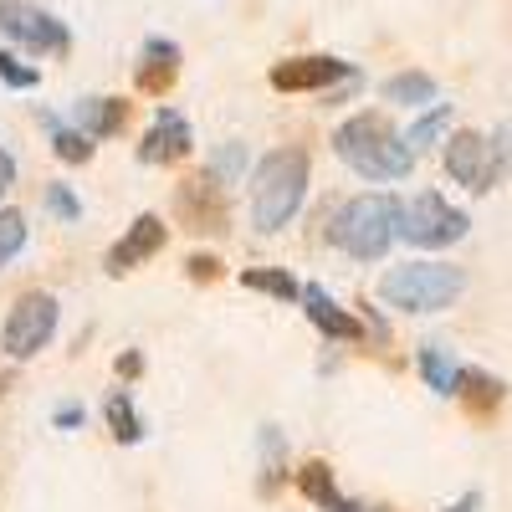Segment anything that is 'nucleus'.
<instances>
[{"instance_id":"1","label":"nucleus","mask_w":512,"mask_h":512,"mask_svg":"<svg viewBox=\"0 0 512 512\" xmlns=\"http://www.w3.org/2000/svg\"><path fill=\"white\" fill-rule=\"evenodd\" d=\"M246 180H251V226L262 236H277L282 226H292V216L308 200L313 159H308V149L282 144V149H267L256 159L246 169Z\"/></svg>"},{"instance_id":"2","label":"nucleus","mask_w":512,"mask_h":512,"mask_svg":"<svg viewBox=\"0 0 512 512\" xmlns=\"http://www.w3.org/2000/svg\"><path fill=\"white\" fill-rule=\"evenodd\" d=\"M333 154L344 159L359 180L369 185H390V180H405L410 169H415V154L405 144V134L374 108L354 113L333 128Z\"/></svg>"},{"instance_id":"3","label":"nucleus","mask_w":512,"mask_h":512,"mask_svg":"<svg viewBox=\"0 0 512 512\" xmlns=\"http://www.w3.org/2000/svg\"><path fill=\"white\" fill-rule=\"evenodd\" d=\"M328 241L354 256V262H384L390 246L400 241V195L390 190H364L344 200L328 216Z\"/></svg>"},{"instance_id":"4","label":"nucleus","mask_w":512,"mask_h":512,"mask_svg":"<svg viewBox=\"0 0 512 512\" xmlns=\"http://www.w3.org/2000/svg\"><path fill=\"white\" fill-rule=\"evenodd\" d=\"M461 292H466V272L451 262H400L379 277V303L415 318L456 308Z\"/></svg>"},{"instance_id":"5","label":"nucleus","mask_w":512,"mask_h":512,"mask_svg":"<svg viewBox=\"0 0 512 512\" xmlns=\"http://www.w3.org/2000/svg\"><path fill=\"white\" fill-rule=\"evenodd\" d=\"M512 159V134L497 128V134H477V128H461V134L446 139V175L456 185H466L472 195H487Z\"/></svg>"},{"instance_id":"6","label":"nucleus","mask_w":512,"mask_h":512,"mask_svg":"<svg viewBox=\"0 0 512 512\" xmlns=\"http://www.w3.org/2000/svg\"><path fill=\"white\" fill-rule=\"evenodd\" d=\"M57 323H62V308H57L52 292H21L11 303V313H6V323H0V354H6L11 364L36 359L52 344Z\"/></svg>"},{"instance_id":"7","label":"nucleus","mask_w":512,"mask_h":512,"mask_svg":"<svg viewBox=\"0 0 512 512\" xmlns=\"http://www.w3.org/2000/svg\"><path fill=\"white\" fill-rule=\"evenodd\" d=\"M466 210H456L441 190H420L410 200H400V241L420 246V251H446L466 236Z\"/></svg>"},{"instance_id":"8","label":"nucleus","mask_w":512,"mask_h":512,"mask_svg":"<svg viewBox=\"0 0 512 512\" xmlns=\"http://www.w3.org/2000/svg\"><path fill=\"white\" fill-rule=\"evenodd\" d=\"M0 36L16 41L21 52H36V57H67L72 52L67 21L41 11L36 0H0Z\"/></svg>"},{"instance_id":"9","label":"nucleus","mask_w":512,"mask_h":512,"mask_svg":"<svg viewBox=\"0 0 512 512\" xmlns=\"http://www.w3.org/2000/svg\"><path fill=\"white\" fill-rule=\"evenodd\" d=\"M175 221L195 236H226L231 231V205H226V180H216L210 169L175 185Z\"/></svg>"},{"instance_id":"10","label":"nucleus","mask_w":512,"mask_h":512,"mask_svg":"<svg viewBox=\"0 0 512 512\" xmlns=\"http://www.w3.org/2000/svg\"><path fill=\"white\" fill-rule=\"evenodd\" d=\"M164 246H169V226H164V216L144 210V216L103 251V272H108V277H128V272H139L144 262H154Z\"/></svg>"},{"instance_id":"11","label":"nucleus","mask_w":512,"mask_h":512,"mask_svg":"<svg viewBox=\"0 0 512 512\" xmlns=\"http://www.w3.org/2000/svg\"><path fill=\"white\" fill-rule=\"evenodd\" d=\"M277 93H333L338 82H359V72L338 57H287L267 72Z\"/></svg>"},{"instance_id":"12","label":"nucleus","mask_w":512,"mask_h":512,"mask_svg":"<svg viewBox=\"0 0 512 512\" xmlns=\"http://www.w3.org/2000/svg\"><path fill=\"white\" fill-rule=\"evenodd\" d=\"M195 149V134H190V118L175 113V108H159L154 123L144 128V139H139V159L154 164V169H169V164H185Z\"/></svg>"},{"instance_id":"13","label":"nucleus","mask_w":512,"mask_h":512,"mask_svg":"<svg viewBox=\"0 0 512 512\" xmlns=\"http://www.w3.org/2000/svg\"><path fill=\"white\" fill-rule=\"evenodd\" d=\"M297 303H303L308 323L328 338V344H364V338H369V328L344 303H338L328 287H318V282H303V297H297Z\"/></svg>"},{"instance_id":"14","label":"nucleus","mask_w":512,"mask_h":512,"mask_svg":"<svg viewBox=\"0 0 512 512\" xmlns=\"http://www.w3.org/2000/svg\"><path fill=\"white\" fill-rule=\"evenodd\" d=\"M175 82H180V47L169 36H149L139 52V67H134V88L149 98H169Z\"/></svg>"},{"instance_id":"15","label":"nucleus","mask_w":512,"mask_h":512,"mask_svg":"<svg viewBox=\"0 0 512 512\" xmlns=\"http://www.w3.org/2000/svg\"><path fill=\"white\" fill-rule=\"evenodd\" d=\"M292 482H297V492H303L313 507H323V512H384V507H369V502H354V497L338 492L328 461H303L292 472Z\"/></svg>"},{"instance_id":"16","label":"nucleus","mask_w":512,"mask_h":512,"mask_svg":"<svg viewBox=\"0 0 512 512\" xmlns=\"http://www.w3.org/2000/svg\"><path fill=\"white\" fill-rule=\"evenodd\" d=\"M292 482V461H287V436L277 425H262L256 431V497H277Z\"/></svg>"},{"instance_id":"17","label":"nucleus","mask_w":512,"mask_h":512,"mask_svg":"<svg viewBox=\"0 0 512 512\" xmlns=\"http://www.w3.org/2000/svg\"><path fill=\"white\" fill-rule=\"evenodd\" d=\"M128 98H77L72 108V128H82L88 139H118L128 128Z\"/></svg>"},{"instance_id":"18","label":"nucleus","mask_w":512,"mask_h":512,"mask_svg":"<svg viewBox=\"0 0 512 512\" xmlns=\"http://www.w3.org/2000/svg\"><path fill=\"white\" fill-rule=\"evenodd\" d=\"M456 400L466 405L472 420H492L502 410V400H507V384L497 374H487V369H461L456 374Z\"/></svg>"},{"instance_id":"19","label":"nucleus","mask_w":512,"mask_h":512,"mask_svg":"<svg viewBox=\"0 0 512 512\" xmlns=\"http://www.w3.org/2000/svg\"><path fill=\"white\" fill-rule=\"evenodd\" d=\"M384 103H400V108H431L436 103V77L431 72H395V77H384Z\"/></svg>"},{"instance_id":"20","label":"nucleus","mask_w":512,"mask_h":512,"mask_svg":"<svg viewBox=\"0 0 512 512\" xmlns=\"http://www.w3.org/2000/svg\"><path fill=\"white\" fill-rule=\"evenodd\" d=\"M415 369H420V379L431 384L436 395H456V374H461V364L451 359L446 344H420V349H415Z\"/></svg>"},{"instance_id":"21","label":"nucleus","mask_w":512,"mask_h":512,"mask_svg":"<svg viewBox=\"0 0 512 512\" xmlns=\"http://www.w3.org/2000/svg\"><path fill=\"white\" fill-rule=\"evenodd\" d=\"M41 128L52 134V154H57L62 164H88V159H93V139L82 134V128L62 123L57 113H47V108H41Z\"/></svg>"},{"instance_id":"22","label":"nucleus","mask_w":512,"mask_h":512,"mask_svg":"<svg viewBox=\"0 0 512 512\" xmlns=\"http://www.w3.org/2000/svg\"><path fill=\"white\" fill-rule=\"evenodd\" d=\"M103 420H108V436L118 446H139L144 441V415L134 410V400H128V390H113L108 405H103Z\"/></svg>"},{"instance_id":"23","label":"nucleus","mask_w":512,"mask_h":512,"mask_svg":"<svg viewBox=\"0 0 512 512\" xmlns=\"http://www.w3.org/2000/svg\"><path fill=\"white\" fill-rule=\"evenodd\" d=\"M241 287L246 292H267V297H277V303H297V297H303V282H297L287 267H246Z\"/></svg>"},{"instance_id":"24","label":"nucleus","mask_w":512,"mask_h":512,"mask_svg":"<svg viewBox=\"0 0 512 512\" xmlns=\"http://www.w3.org/2000/svg\"><path fill=\"white\" fill-rule=\"evenodd\" d=\"M446 123H451V103H431L415 123H410V134H405V144H410V154H420V149H431L441 134H446Z\"/></svg>"},{"instance_id":"25","label":"nucleus","mask_w":512,"mask_h":512,"mask_svg":"<svg viewBox=\"0 0 512 512\" xmlns=\"http://www.w3.org/2000/svg\"><path fill=\"white\" fill-rule=\"evenodd\" d=\"M26 236H31L26 216H21L16 205H6V210H0V267H6V262H16V256L26 251Z\"/></svg>"},{"instance_id":"26","label":"nucleus","mask_w":512,"mask_h":512,"mask_svg":"<svg viewBox=\"0 0 512 512\" xmlns=\"http://www.w3.org/2000/svg\"><path fill=\"white\" fill-rule=\"evenodd\" d=\"M41 205H47V216L62 221V226H77V221H82V200H77L72 185H62V180H52L47 190H41Z\"/></svg>"},{"instance_id":"27","label":"nucleus","mask_w":512,"mask_h":512,"mask_svg":"<svg viewBox=\"0 0 512 512\" xmlns=\"http://www.w3.org/2000/svg\"><path fill=\"white\" fill-rule=\"evenodd\" d=\"M0 82H6V88H16V93H31L36 82H41V72L26 67L16 52H0Z\"/></svg>"},{"instance_id":"28","label":"nucleus","mask_w":512,"mask_h":512,"mask_svg":"<svg viewBox=\"0 0 512 512\" xmlns=\"http://www.w3.org/2000/svg\"><path fill=\"white\" fill-rule=\"evenodd\" d=\"M185 267H190V282H221V272H226V262L216 251H195Z\"/></svg>"},{"instance_id":"29","label":"nucleus","mask_w":512,"mask_h":512,"mask_svg":"<svg viewBox=\"0 0 512 512\" xmlns=\"http://www.w3.org/2000/svg\"><path fill=\"white\" fill-rule=\"evenodd\" d=\"M241 164H246V159H241V144H226V149L216 154V164H205V169H210L216 180H236V175H241Z\"/></svg>"},{"instance_id":"30","label":"nucleus","mask_w":512,"mask_h":512,"mask_svg":"<svg viewBox=\"0 0 512 512\" xmlns=\"http://www.w3.org/2000/svg\"><path fill=\"white\" fill-rule=\"evenodd\" d=\"M11 185H16V159H11V149L0 144V200L11 195Z\"/></svg>"},{"instance_id":"31","label":"nucleus","mask_w":512,"mask_h":512,"mask_svg":"<svg viewBox=\"0 0 512 512\" xmlns=\"http://www.w3.org/2000/svg\"><path fill=\"white\" fill-rule=\"evenodd\" d=\"M123 379H139L144 374V354H118V364H113Z\"/></svg>"},{"instance_id":"32","label":"nucleus","mask_w":512,"mask_h":512,"mask_svg":"<svg viewBox=\"0 0 512 512\" xmlns=\"http://www.w3.org/2000/svg\"><path fill=\"white\" fill-rule=\"evenodd\" d=\"M82 425V405H62L57 410V431H77Z\"/></svg>"},{"instance_id":"33","label":"nucleus","mask_w":512,"mask_h":512,"mask_svg":"<svg viewBox=\"0 0 512 512\" xmlns=\"http://www.w3.org/2000/svg\"><path fill=\"white\" fill-rule=\"evenodd\" d=\"M477 507H482V492H461V497H456L451 507H441V512H477Z\"/></svg>"}]
</instances>
